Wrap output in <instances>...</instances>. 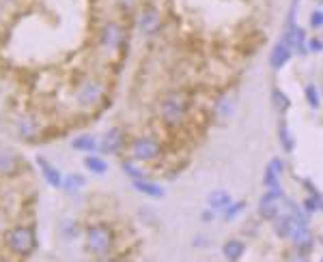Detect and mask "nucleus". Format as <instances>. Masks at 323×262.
Wrapping results in <instances>:
<instances>
[{"mask_svg":"<svg viewBox=\"0 0 323 262\" xmlns=\"http://www.w3.org/2000/svg\"><path fill=\"white\" fill-rule=\"evenodd\" d=\"M7 243L16 254H22V256H28L35 250V234L31 228H24V226H18L13 228L9 234H7Z\"/></svg>","mask_w":323,"mask_h":262,"instance_id":"nucleus-1","label":"nucleus"},{"mask_svg":"<svg viewBox=\"0 0 323 262\" xmlns=\"http://www.w3.org/2000/svg\"><path fill=\"white\" fill-rule=\"evenodd\" d=\"M86 245L93 254H108L112 247V232L104 228V226H91L86 230Z\"/></svg>","mask_w":323,"mask_h":262,"instance_id":"nucleus-2","label":"nucleus"},{"mask_svg":"<svg viewBox=\"0 0 323 262\" xmlns=\"http://www.w3.org/2000/svg\"><path fill=\"white\" fill-rule=\"evenodd\" d=\"M185 116V104L183 99L179 97L177 92H170L166 99L162 101V118L168 122V125H179Z\"/></svg>","mask_w":323,"mask_h":262,"instance_id":"nucleus-3","label":"nucleus"},{"mask_svg":"<svg viewBox=\"0 0 323 262\" xmlns=\"http://www.w3.org/2000/svg\"><path fill=\"white\" fill-rule=\"evenodd\" d=\"M134 157L140 159V162H149V159H155L160 155V144H157L153 138H138L134 142Z\"/></svg>","mask_w":323,"mask_h":262,"instance_id":"nucleus-4","label":"nucleus"},{"mask_svg":"<svg viewBox=\"0 0 323 262\" xmlns=\"http://www.w3.org/2000/svg\"><path fill=\"white\" fill-rule=\"evenodd\" d=\"M102 94H104V88L99 86L97 82H93V80H89L80 90H78V101H80L82 106L86 108H91V106H95L99 99H102Z\"/></svg>","mask_w":323,"mask_h":262,"instance_id":"nucleus-5","label":"nucleus"},{"mask_svg":"<svg viewBox=\"0 0 323 262\" xmlns=\"http://www.w3.org/2000/svg\"><path fill=\"white\" fill-rule=\"evenodd\" d=\"M35 162H37L39 170H41V174H43V178L48 180V185H52V187H63V174H61V170L56 168V166H52L46 157H41V155L35 157Z\"/></svg>","mask_w":323,"mask_h":262,"instance_id":"nucleus-6","label":"nucleus"},{"mask_svg":"<svg viewBox=\"0 0 323 262\" xmlns=\"http://www.w3.org/2000/svg\"><path fill=\"white\" fill-rule=\"evenodd\" d=\"M123 146H125V134L121 129H110L104 136V140H102V150L110 152V155H117V152H121V150H123Z\"/></svg>","mask_w":323,"mask_h":262,"instance_id":"nucleus-7","label":"nucleus"},{"mask_svg":"<svg viewBox=\"0 0 323 262\" xmlns=\"http://www.w3.org/2000/svg\"><path fill=\"white\" fill-rule=\"evenodd\" d=\"M278 202H280V198L274 194V192H265V196L261 198V202H258V213H261L265 220H274V217L278 215Z\"/></svg>","mask_w":323,"mask_h":262,"instance_id":"nucleus-8","label":"nucleus"},{"mask_svg":"<svg viewBox=\"0 0 323 262\" xmlns=\"http://www.w3.org/2000/svg\"><path fill=\"white\" fill-rule=\"evenodd\" d=\"M99 41H102V46L106 50H114V48H117L119 41H121V28H119V24H114V22H108V24L102 28Z\"/></svg>","mask_w":323,"mask_h":262,"instance_id":"nucleus-9","label":"nucleus"},{"mask_svg":"<svg viewBox=\"0 0 323 262\" xmlns=\"http://www.w3.org/2000/svg\"><path fill=\"white\" fill-rule=\"evenodd\" d=\"M291 238L295 241L297 250L308 252L312 247V232L308 230V224H295V228L291 232Z\"/></svg>","mask_w":323,"mask_h":262,"instance_id":"nucleus-10","label":"nucleus"},{"mask_svg":"<svg viewBox=\"0 0 323 262\" xmlns=\"http://www.w3.org/2000/svg\"><path fill=\"white\" fill-rule=\"evenodd\" d=\"M160 26H162V20H160V16H157V11H153V9L142 11V16H140V30L142 32L155 34L157 30H160Z\"/></svg>","mask_w":323,"mask_h":262,"instance_id":"nucleus-11","label":"nucleus"},{"mask_svg":"<svg viewBox=\"0 0 323 262\" xmlns=\"http://www.w3.org/2000/svg\"><path fill=\"white\" fill-rule=\"evenodd\" d=\"M134 189L140 194L149 196V198H164V187L157 185V183H151V180H145V178H136L134 180Z\"/></svg>","mask_w":323,"mask_h":262,"instance_id":"nucleus-12","label":"nucleus"},{"mask_svg":"<svg viewBox=\"0 0 323 262\" xmlns=\"http://www.w3.org/2000/svg\"><path fill=\"white\" fill-rule=\"evenodd\" d=\"M291 58V48L286 46V43L280 41L278 46H274V50H271V54H269V64L274 69H280L282 64H286V60Z\"/></svg>","mask_w":323,"mask_h":262,"instance_id":"nucleus-13","label":"nucleus"},{"mask_svg":"<svg viewBox=\"0 0 323 262\" xmlns=\"http://www.w3.org/2000/svg\"><path fill=\"white\" fill-rule=\"evenodd\" d=\"M295 220H293V215H276L274 217V228H276V234L280 238H289L293 228H295Z\"/></svg>","mask_w":323,"mask_h":262,"instance_id":"nucleus-14","label":"nucleus"},{"mask_svg":"<svg viewBox=\"0 0 323 262\" xmlns=\"http://www.w3.org/2000/svg\"><path fill=\"white\" fill-rule=\"evenodd\" d=\"M207 202H209L211 208H226L228 204H231V194L226 192V189H215V192L209 194V198H207Z\"/></svg>","mask_w":323,"mask_h":262,"instance_id":"nucleus-15","label":"nucleus"},{"mask_svg":"<svg viewBox=\"0 0 323 262\" xmlns=\"http://www.w3.org/2000/svg\"><path fill=\"white\" fill-rule=\"evenodd\" d=\"M71 146H74L76 150H86V152H93V150H97V148H99V144H97V140H95V138H93L91 134H82V136L74 138V142H71Z\"/></svg>","mask_w":323,"mask_h":262,"instance_id":"nucleus-16","label":"nucleus"},{"mask_svg":"<svg viewBox=\"0 0 323 262\" xmlns=\"http://www.w3.org/2000/svg\"><path fill=\"white\" fill-rule=\"evenodd\" d=\"M278 176L280 174H276L274 170L269 168H265V176H263V183H265V189H269V192H274L278 198H282L284 196V192H282V187H280V180H278Z\"/></svg>","mask_w":323,"mask_h":262,"instance_id":"nucleus-17","label":"nucleus"},{"mask_svg":"<svg viewBox=\"0 0 323 262\" xmlns=\"http://www.w3.org/2000/svg\"><path fill=\"white\" fill-rule=\"evenodd\" d=\"M16 168H18V155L13 150L3 148V150H0V172H3V174H11Z\"/></svg>","mask_w":323,"mask_h":262,"instance_id":"nucleus-18","label":"nucleus"},{"mask_svg":"<svg viewBox=\"0 0 323 262\" xmlns=\"http://www.w3.org/2000/svg\"><path fill=\"white\" fill-rule=\"evenodd\" d=\"M243 252H246V245L237 241V238H231V241L224 243V256L228 260H239L243 256Z\"/></svg>","mask_w":323,"mask_h":262,"instance_id":"nucleus-19","label":"nucleus"},{"mask_svg":"<svg viewBox=\"0 0 323 262\" xmlns=\"http://www.w3.org/2000/svg\"><path fill=\"white\" fill-rule=\"evenodd\" d=\"M84 166L93 174H106L108 172V164L104 162L102 157H97V155H89V157H86L84 159Z\"/></svg>","mask_w":323,"mask_h":262,"instance_id":"nucleus-20","label":"nucleus"},{"mask_svg":"<svg viewBox=\"0 0 323 262\" xmlns=\"http://www.w3.org/2000/svg\"><path fill=\"white\" fill-rule=\"evenodd\" d=\"M278 136H280V142H282V146H284L286 152H291L293 148H295V140H293V136H291V131H289V125H286L284 120L280 122Z\"/></svg>","mask_w":323,"mask_h":262,"instance_id":"nucleus-21","label":"nucleus"},{"mask_svg":"<svg viewBox=\"0 0 323 262\" xmlns=\"http://www.w3.org/2000/svg\"><path fill=\"white\" fill-rule=\"evenodd\" d=\"M271 101H274L276 110H280V112H286V110L291 108V99L286 97V94L280 90V88H274V90H271Z\"/></svg>","mask_w":323,"mask_h":262,"instance_id":"nucleus-22","label":"nucleus"},{"mask_svg":"<svg viewBox=\"0 0 323 262\" xmlns=\"http://www.w3.org/2000/svg\"><path fill=\"white\" fill-rule=\"evenodd\" d=\"M86 185V178L82 174H69L67 178H63V187L67 189V192H78V189H82Z\"/></svg>","mask_w":323,"mask_h":262,"instance_id":"nucleus-23","label":"nucleus"},{"mask_svg":"<svg viewBox=\"0 0 323 262\" xmlns=\"http://www.w3.org/2000/svg\"><path fill=\"white\" fill-rule=\"evenodd\" d=\"M306 101H308V106H310L312 108V110H317V108H319V104H321V101H319V94H317V86H314V84H308L306 86Z\"/></svg>","mask_w":323,"mask_h":262,"instance_id":"nucleus-24","label":"nucleus"},{"mask_svg":"<svg viewBox=\"0 0 323 262\" xmlns=\"http://www.w3.org/2000/svg\"><path fill=\"white\" fill-rule=\"evenodd\" d=\"M233 106H235V99L226 94V97L218 104V108H215V110H218V116H222V118H224V116H228V114L233 112Z\"/></svg>","mask_w":323,"mask_h":262,"instance_id":"nucleus-25","label":"nucleus"},{"mask_svg":"<svg viewBox=\"0 0 323 262\" xmlns=\"http://www.w3.org/2000/svg\"><path fill=\"white\" fill-rule=\"evenodd\" d=\"M304 43H306V32H304V28L297 26L295 30H293V46H295L297 52H301V54L306 52V46H304Z\"/></svg>","mask_w":323,"mask_h":262,"instance_id":"nucleus-26","label":"nucleus"},{"mask_svg":"<svg viewBox=\"0 0 323 262\" xmlns=\"http://www.w3.org/2000/svg\"><path fill=\"white\" fill-rule=\"evenodd\" d=\"M61 234H63L65 238H74V236L78 234V224L71 222V220L61 222Z\"/></svg>","mask_w":323,"mask_h":262,"instance_id":"nucleus-27","label":"nucleus"},{"mask_svg":"<svg viewBox=\"0 0 323 262\" xmlns=\"http://www.w3.org/2000/svg\"><path fill=\"white\" fill-rule=\"evenodd\" d=\"M243 206H246V202H231V204L226 206L224 220H226V222H231V220H235V217H237V215H239L241 210H243Z\"/></svg>","mask_w":323,"mask_h":262,"instance_id":"nucleus-28","label":"nucleus"},{"mask_svg":"<svg viewBox=\"0 0 323 262\" xmlns=\"http://www.w3.org/2000/svg\"><path fill=\"white\" fill-rule=\"evenodd\" d=\"M35 134H37V127H35L33 120H22V122H20V136L33 138Z\"/></svg>","mask_w":323,"mask_h":262,"instance_id":"nucleus-29","label":"nucleus"},{"mask_svg":"<svg viewBox=\"0 0 323 262\" xmlns=\"http://www.w3.org/2000/svg\"><path fill=\"white\" fill-rule=\"evenodd\" d=\"M123 170L127 172V176L136 180V178H142V170L138 168V166H134V162H123Z\"/></svg>","mask_w":323,"mask_h":262,"instance_id":"nucleus-30","label":"nucleus"},{"mask_svg":"<svg viewBox=\"0 0 323 262\" xmlns=\"http://www.w3.org/2000/svg\"><path fill=\"white\" fill-rule=\"evenodd\" d=\"M319 206H321V202H319L317 198H308V200H304V208L308 210V213H317Z\"/></svg>","mask_w":323,"mask_h":262,"instance_id":"nucleus-31","label":"nucleus"},{"mask_svg":"<svg viewBox=\"0 0 323 262\" xmlns=\"http://www.w3.org/2000/svg\"><path fill=\"white\" fill-rule=\"evenodd\" d=\"M310 26L312 28H321L323 26V11H312L310 13Z\"/></svg>","mask_w":323,"mask_h":262,"instance_id":"nucleus-32","label":"nucleus"},{"mask_svg":"<svg viewBox=\"0 0 323 262\" xmlns=\"http://www.w3.org/2000/svg\"><path fill=\"white\" fill-rule=\"evenodd\" d=\"M269 168L274 170L276 174H280V176H282V172H284V164H282V159H278V157H274L269 162Z\"/></svg>","mask_w":323,"mask_h":262,"instance_id":"nucleus-33","label":"nucleus"},{"mask_svg":"<svg viewBox=\"0 0 323 262\" xmlns=\"http://www.w3.org/2000/svg\"><path fill=\"white\" fill-rule=\"evenodd\" d=\"M308 48H310L312 52H321V50H323V41H321V39H310Z\"/></svg>","mask_w":323,"mask_h":262,"instance_id":"nucleus-34","label":"nucleus"},{"mask_svg":"<svg viewBox=\"0 0 323 262\" xmlns=\"http://www.w3.org/2000/svg\"><path fill=\"white\" fill-rule=\"evenodd\" d=\"M203 220H205V222H211V220H213V215H211V210H205V215H203Z\"/></svg>","mask_w":323,"mask_h":262,"instance_id":"nucleus-35","label":"nucleus"}]
</instances>
